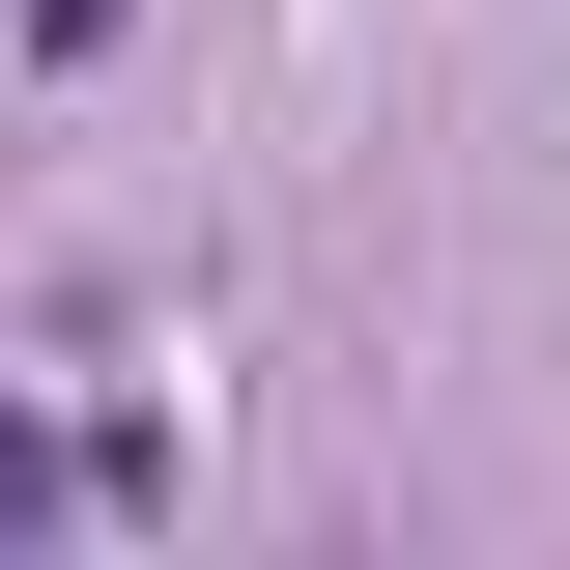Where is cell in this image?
<instances>
[{
	"label": "cell",
	"mask_w": 570,
	"mask_h": 570,
	"mask_svg": "<svg viewBox=\"0 0 570 570\" xmlns=\"http://www.w3.org/2000/svg\"><path fill=\"white\" fill-rule=\"evenodd\" d=\"M58 513H86V456H58V428H0V570H58Z\"/></svg>",
	"instance_id": "1"
}]
</instances>
